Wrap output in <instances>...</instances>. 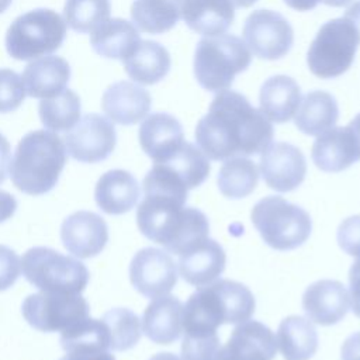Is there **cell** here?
Listing matches in <instances>:
<instances>
[{"mask_svg": "<svg viewBox=\"0 0 360 360\" xmlns=\"http://www.w3.org/2000/svg\"><path fill=\"white\" fill-rule=\"evenodd\" d=\"M273 125L249 100L235 91H219L197 122L195 142L211 160L262 153L273 141Z\"/></svg>", "mask_w": 360, "mask_h": 360, "instance_id": "cell-1", "label": "cell"}, {"mask_svg": "<svg viewBox=\"0 0 360 360\" xmlns=\"http://www.w3.org/2000/svg\"><path fill=\"white\" fill-rule=\"evenodd\" d=\"M184 204L174 197L145 194L136 210L141 233L179 256L201 243L208 238V219L200 210Z\"/></svg>", "mask_w": 360, "mask_h": 360, "instance_id": "cell-2", "label": "cell"}, {"mask_svg": "<svg viewBox=\"0 0 360 360\" xmlns=\"http://www.w3.org/2000/svg\"><path fill=\"white\" fill-rule=\"evenodd\" d=\"M255 297L242 283L215 280L200 287L183 305L181 325L187 336L217 333L222 323H242L255 312Z\"/></svg>", "mask_w": 360, "mask_h": 360, "instance_id": "cell-3", "label": "cell"}, {"mask_svg": "<svg viewBox=\"0 0 360 360\" xmlns=\"http://www.w3.org/2000/svg\"><path fill=\"white\" fill-rule=\"evenodd\" d=\"M66 163V148L56 132L37 129L18 142L8 173L14 186L31 195L52 190Z\"/></svg>", "mask_w": 360, "mask_h": 360, "instance_id": "cell-4", "label": "cell"}, {"mask_svg": "<svg viewBox=\"0 0 360 360\" xmlns=\"http://www.w3.org/2000/svg\"><path fill=\"white\" fill-rule=\"evenodd\" d=\"M252 62L250 51L236 35L219 34L198 41L194 52V76L198 84L214 93L228 90L235 76Z\"/></svg>", "mask_w": 360, "mask_h": 360, "instance_id": "cell-5", "label": "cell"}, {"mask_svg": "<svg viewBox=\"0 0 360 360\" xmlns=\"http://www.w3.org/2000/svg\"><path fill=\"white\" fill-rule=\"evenodd\" d=\"M66 21L51 8H35L18 15L4 38L7 53L17 60H30L58 51L66 37Z\"/></svg>", "mask_w": 360, "mask_h": 360, "instance_id": "cell-6", "label": "cell"}, {"mask_svg": "<svg viewBox=\"0 0 360 360\" xmlns=\"http://www.w3.org/2000/svg\"><path fill=\"white\" fill-rule=\"evenodd\" d=\"M250 217L263 240L276 250L295 249L311 235L309 214L278 195L257 201Z\"/></svg>", "mask_w": 360, "mask_h": 360, "instance_id": "cell-7", "label": "cell"}, {"mask_svg": "<svg viewBox=\"0 0 360 360\" xmlns=\"http://www.w3.org/2000/svg\"><path fill=\"white\" fill-rule=\"evenodd\" d=\"M22 274L41 291L80 294L89 283L86 266L49 248H31L21 259Z\"/></svg>", "mask_w": 360, "mask_h": 360, "instance_id": "cell-8", "label": "cell"}, {"mask_svg": "<svg viewBox=\"0 0 360 360\" xmlns=\"http://www.w3.org/2000/svg\"><path fill=\"white\" fill-rule=\"evenodd\" d=\"M359 42L357 31L345 17L326 21L308 48L307 65L321 79L338 77L352 66Z\"/></svg>", "mask_w": 360, "mask_h": 360, "instance_id": "cell-9", "label": "cell"}, {"mask_svg": "<svg viewBox=\"0 0 360 360\" xmlns=\"http://www.w3.org/2000/svg\"><path fill=\"white\" fill-rule=\"evenodd\" d=\"M21 312L37 330L62 332L89 316V304L80 294L41 291L24 300Z\"/></svg>", "mask_w": 360, "mask_h": 360, "instance_id": "cell-10", "label": "cell"}, {"mask_svg": "<svg viewBox=\"0 0 360 360\" xmlns=\"http://www.w3.org/2000/svg\"><path fill=\"white\" fill-rule=\"evenodd\" d=\"M246 46L260 59L276 60L285 56L294 44L290 22L277 11L255 10L243 24Z\"/></svg>", "mask_w": 360, "mask_h": 360, "instance_id": "cell-11", "label": "cell"}, {"mask_svg": "<svg viewBox=\"0 0 360 360\" xmlns=\"http://www.w3.org/2000/svg\"><path fill=\"white\" fill-rule=\"evenodd\" d=\"M114 124L100 114H86L65 135L68 153L83 163H97L107 159L115 148Z\"/></svg>", "mask_w": 360, "mask_h": 360, "instance_id": "cell-12", "label": "cell"}, {"mask_svg": "<svg viewBox=\"0 0 360 360\" xmlns=\"http://www.w3.org/2000/svg\"><path fill=\"white\" fill-rule=\"evenodd\" d=\"M129 280L142 295L158 298L169 294L176 285L177 267L167 252L143 248L131 260Z\"/></svg>", "mask_w": 360, "mask_h": 360, "instance_id": "cell-13", "label": "cell"}, {"mask_svg": "<svg viewBox=\"0 0 360 360\" xmlns=\"http://www.w3.org/2000/svg\"><path fill=\"white\" fill-rule=\"evenodd\" d=\"M259 170L270 188L285 193L304 181L307 160L297 146L287 142H271L260 155Z\"/></svg>", "mask_w": 360, "mask_h": 360, "instance_id": "cell-14", "label": "cell"}, {"mask_svg": "<svg viewBox=\"0 0 360 360\" xmlns=\"http://www.w3.org/2000/svg\"><path fill=\"white\" fill-rule=\"evenodd\" d=\"M60 239L68 252L79 259H89L104 249L108 240V228L100 215L77 211L62 222Z\"/></svg>", "mask_w": 360, "mask_h": 360, "instance_id": "cell-15", "label": "cell"}, {"mask_svg": "<svg viewBox=\"0 0 360 360\" xmlns=\"http://www.w3.org/2000/svg\"><path fill=\"white\" fill-rule=\"evenodd\" d=\"M277 352L276 336L257 321H245L232 330L219 347L217 360H273Z\"/></svg>", "mask_w": 360, "mask_h": 360, "instance_id": "cell-16", "label": "cell"}, {"mask_svg": "<svg viewBox=\"0 0 360 360\" xmlns=\"http://www.w3.org/2000/svg\"><path fill=\"white\" fill-rule=\"evenodd\" d=\"M311 156L318 169L338 173L360 160V145L349 125L333 127L318 135Z\"/></svg>", "mask_w": 360, "mask_h": 360, "instance_id": "cell-17", "label": "cell"}, {"mask_svg": "<svg viewBox=\"0 0 360 360\" xmlns=\"http://www.w3.org/2000/svg\"><path fill=\"white\" fill-rule=\"evenodd\" d=\"M302 308L311 322L323 326L335 325L350 308L349 291L340 281L319 280L305 290Z\"/></svg>", "mask_w": 360, "mask_h": 360, "instance_id": "cell-18", "label": "cell"}, {"mask_svg": "<svg viewBox=\"0 0 360 360\" xmlns=\"http://www.w3.org/2000/svg\"><path fill=\"white\" fill-rule=\"evenodd\" d=\"M143 152L155 162H167L184 143L183 127L177 118L167 112L148 115L138 131Z\"/></svg>", "mask_w": 360, "mask_h": 360, "instance_id": "cell-19", "label": "cell"}, {"mask_svg": "<svg viewBox=\"0 0 360 360\" xmlns=\"http://www.w3.org/2000/svg\"><path fill=\"white\" fill-rule=\"evenodd\" d=\"M152 104V97L143 87L120 80L110 84L101 97V108L105 115L121 125H134L143 120Z\"/></svg>", "mask_w": 360, "mask_h": 360, "instance_id": "cell-20", "label": "cell"}, {"mask_svg": "<svg viewBox=\"0 0 360 360\" xmlns=\"http://www.w3.org/2000/svg\"><path fill=\"white\" fill-rule=\"evenodd\" d=\"M225 252L214 239H204L193 249L179 256L177 271L188 284L205 287L222 274L225 269Z\"/></svg>", "mask_w": 360, "mask_h": 360, "instance_id": "cell-21", "label": "cell"}, {"mask_svg": "<svg viewBox=\"0 0 360 360\" xmlns=\"http://www.w3.org/2000/svg\"><path fill=\"white\" fill-rule=\"evenodd\" d=\"M21 79L30 97L51 98L66 89L70 66L60 56H41L25 66Z\"/></svg>", "mask_w": 360, "mask_h": 360, "instance_id": "cell-22", "label": "cell"}, {"mask_svg": "<svg viewBox=\"0 0 360 360\" xmlns=\"http://www.w3.org/2000/svg\"><path fill=\"white\" fill-rule=\"evenodd\" d=\"M183 304L174 295L153 298L142 316V332L158 345H170L180 338Z\"/></svg>", "mask_w": 360, "mask_h": 360, "instance_id": "cell-23", "label": "cell"}, {"mask_svg": "<svg viewBox=\"0 0 360 360\" xmlns=\"http://www.w3.org/2000/svg\"><path fill=\"white\" fill-rule=\"evenodd\" d=\"M301 101L298 83L285 75H276L266 79L260 87V111L269 121L283 124L290 121Z\"/></svg>", "mask_w": 360, "mask_h": 360, "instance_id": "cell-24", "label": "cell"}, {"mask_svg": "<svg viewBox=\"0 0 360 360\" xmlns=\"http://www.w3.org/2000/svg\"><path fill=\"white\" fill-rule=\"evenodd\" d=\"M94 198L101 211L112 215L124 214L135 207L139 198V186L129 172L114 169L98 179Z\"/></svg>", "mask_w": 360, "mask_h": 360, "instance_id": "cell-25", "label": "cell"}, {"mask_svg": "<svg viewBox=\"0 0 360 360\" xmlns=\"http://www.w3.org/2000/svg\"><path fill=\"white\" fill-rule=\"evenodd\" d=\"M181 17L194 32L214 37L224 34L232 25L235 6L231 0H186Z\"/></svg>", "mask_w": 360, "mask_h": 360, "instance_id": "cell-26", "label": "cell"}, {"mask_svg": "<svg viewBox=\"0 0 360 360\" xmlns=\"http://www.w3.org/2000/svg\"><path fill=\"white\" fill-rule=\"evenodd\" d=\"M127 75L136 83L155 84L166 77L172 59L167 49L150 39H141L134 51L122 59Z\"/></svg>", "mask_w": 360, "mask_h": 360, "instance_id": "cell-27", "label": "cell"}, {"mask_svg": "<svg viewBox=\"0 0 360 360\" xmlns=\"http://www.w3.org/2000/svg\"><path fill=\"white\" fill-rule=\"evenodd\" d=\"M339 118L336 98L328 91L314 90L301 97L294 114L295 127L305 135L318 136L335 127Z\"/></svg>", "mask_w": 360, "mask_h": 360, "instance_id": "cell-28", "label": "cell"}, {"mask_svg": "<svg viewBox=\"0 0 360 360\" xmlns=\"http://www.w3.org/2000/svg\"><path fill=\"white\" fill-rule=\"evenodd\" d=\"M93 51L108 59H124L141 41L138 28L124 18H108L90 32Z\"/></svg>", "mask_w": 360, "mask_h": 360, "instance_id": "cell-29", "label": "cell"}, {"mask_svg": "<svg viewBox=\"0 0 360 360\" xmlns=\"http://www.w3.org/2000/svg\"><path fill=\"white\" fill-rule=\"evenodd\" d=\"M276 345L285 360H309L318 349V333L308 318L291 315L278 325Z\"/></svg>", "mask_w": 360, "mask_h": 360, "instance_id": "cell-30", "label": "cell"}, {"mask_svg": "<svg viewBox=\"0 0 360 360\" xmlns=\"http://www.w3.org/2000/svg\"><path fill=\"white\" fill-rule=\"evenodd\" d=\"M186 0H134L131 18L136 28L148 34L170 31L180 20Z\"/></svg>", "mask_w": 360, "mask_h": 360, "instance_id": "cell-31", "label": "cell"}, {"mask_svg": "<svg viewBox=\"0 0 360 360\" xmlns=\"http://www.w3.org/2000/svg\"><path fill=\"white\" fill-rule=\"evenodd\" d=\"M259 169L245 156L226 159L218 172V188L229 198H243L257 186Z\"/></svg>", "mask_w": 360, "mask_h": 360, "instance_id": "cell-32", "label": "cell"}, {"mask_svg": "<svg viewBox=\"0 0 360 360\" xmlns=\"http://www.w3.org/2000/svg\"><path fill=\"white\" fill-rule=\"evenodd\" d=\"M60 345L68 352H107L110 330L103 319L84 318L62 330Z\"/></svg>", "mask_w": 360, "mask_h": 360, "instance_id": "cell-33", "label": "cell"}, {"mask_svg": "<svg viewBox=\"0 0 360 360\" xmlns=\"http://www.w3.org/2000/svg\"><path fill=\"white\" fill-rule=\"evenodd\" d=\"M80 98L69 89H65L55 97L42 98L38 105L41 122L45 128L60 132L69 131L80 118Z\"/></svg>", "mask_w": 360, "mask_h": 360, "instance_id": "cell-34", "label": "cell"}, {"mask_svg": "<svg viewBox=\"0 0 360 360\" xmlns=\"http://www.w3.org/2000/svg\"><path fill=\"white\" fill-rule=\"evenodd\" d=\"M110 0H66L63 15L66 24L76 32L87 34L110 18Z\"/></svg>", "mask_w": 360, "mask_h": 360, "instance_id": "cell-35", "label": "cell"}, {"mask_svg": "<svg viewBox=\"0 0 360 360\" xmlns=\"http://www.w3.org/2000/svg\"><path fill=\"white\" fill-rule=\"evenodd\" d=\"M163 163L169 165L179 174L188 190L200 186L210 173L208 158L198 146L190 142H184L180 149Z\"/></svg>", "mask_w": 360, "mask_h": 360, "instance_id": "cell-36", "label": "cell"}, {"mask_svg": "<svg viewBox=\"0 0 360 360\" xmlns=\"http://www.w3.org/2000/svg\"><path fill=\"white\" fill-rule=\"evenodd\" d=\"M103 321L110 330V349L128 350L134 347L142 333L139 318L127 308H114L104 314Z\"/></svg>", "mask_w": 360, "mask_h": 360, "instance_id": "cell-37", "label": "cell"}, {"mask_svg": "<svg viewBox=\"0 0 360 360\" xmlns=\"http://www.w3.org/2000/svg\"><path fill=\"white\" fill-rule=\"evenodd\" d=\"M25 87L21 76L7 68L0 69V112L17 110L25 98Z\"/></svg>", "mask_w": 360, "mask_h": 360, "instance_id": "cell-38", "label": "cell"}, {"mask_svg": "<svg viewBox=\"0 0 360 360\" xmlns=\"http://www.w3.org/2000/svg\"><path fill=\"white\" fill-rule=\"evenodd\" d=\"M219 347L217 333L201 338L184 335L181 342V360H217Z\"/></svg>", "mask_w": 360, "mask_h": 360, "instance_id": "cell-39", "label": "cell"}, {"mask_svg": "<svg viewBox=\"0 0 360 360\" xmlns=\"http://www.w3.org/2000/svg\"><path fill=\"white\" fill-rule=\"evenodd\" d=\"M338 243L347 255L360 257V215L349 217L339 225Z\"/></svg>", "mask_w": 360, "mask_h": 360, "instance_id": "cell-40", "label": "cell"}, {"mask_svg": "<svg viewBox=\"0 0 360 360\" xmlns=\"http://www.w3.org/2000/svg\"><path fill=\"white\" fill-rule=\"evenodd\" d=\"M21 271V262L17 253L0 245V291L10 288L18 278Z\"/></svg>", "mask_w": 360, "mask_h": 360, "instance_id": "cell-41", "label": "cell"}, {"mask_svg": "<svg viewBox=\"0 0 360 360\" xmlns=\"http://www.w3.org/2000/svg\"><path fill=\"white\" fill-rule=\"evenodd\" d=\"M349 284L350 307L354 315L360 318V257L354 260L349 270Z\"/></svg>", "mask_w": 360, "mask_h": 360, "instance_id": "cell-42", "label": "cell"}, {"mask_svg": "<svg viewBox=\"0 0 360 360\" xmlns=\"http://www.w3.org/2000/svg\"><path fill=\"white\" fill-rule=\"evenodd\" d=\"M342 360H360V332L350 335L342 345Z\"/></svg>", "mask_w": 360, "mask_h": 360, "instance_id": "cell-43", "label": "cell"}, {"mask_svg": "<svg viewBox=\"0 0 360 360\" xmlns=\"http://www.w3.org/2000/svg\"><path fill=\"white\" fill-rule=\"evenodd\" d=\"M15 210H17L15 198L10 193L0 190V224L11 218Z\"/></svg>", "mask_w": 360, "mask_h": 360, "instance_id": "cell-44", "label": "cell"}, {"mask_svg": "<svg viewBox=\"0 0 360 360\" xmlns=\"http://www.w3.org/2000/svg\"><path fill=\"white\" fill-rule=\"evenodd\" d=\"M60 360H115L108 352H68Z\"/></svg>", "mask_w": 360, "mask_h": 360, "instance_id": "cell-45", "label": "cell"}, {"mask_svg": "<svg viewBox=\"0 0 360 360\" xmlns=\"http://www.w3.org/2000/svg\"><path fill=\"white\" fill-rule=\"evenodd\" d=\"M10 165V143L4 135L0 134V184L7 177V169Z\"/></svg>", "mask_w": 360, "mask_h": 360, "instance_id": "cell-46", "label": "cell"}, {"mask_svg": "<svg viewBox=\"0 0 360 360\" xmlns=\"http://www.w3.org/2000/svg\"><path fill=\"white\" fill-rule=\"evenodd\" d=\"M345 18L352 22L354 30L357 31L359 41H360V0L354 1L345 13Z\"/></svg>", "mask_w": 360, "mask_h": 360, "instance_id": "cell-47", "label": "cell"}, {"mask_svg": "<svg viewBox=\"0 0 360 360\" xmlns=\"http://www.w3.org/2000/svg\"><path fill=\"white\" fill-rule=\"evenodd\" d=\"M321 0H284V3L297 11H309L318 6Z\"/></svg>", "mask_w": 360, "mask_h": 360, "instance_id": "cell-48", "label": "cell"}, {"mask_svg": "<svg viewBox=\"0 0 360 360\" xmlns=\"http://www.w3.org/2000/svg\"><path fill=\"white\" fill-rule=\"evenodd\" d=\"M349 127L354 132V135H356V138L359 141V145H360V112L349 122Z\"/></svg>", "mask_w": 360, "mask_h": 360, "instance_id": "cell-49", "label": "cell"}, {"mask_svg": "<svg viewBox=\"0 0 360 360\" xmlns=\"http://www.w3.org/2000/svg\"><path fill=\"white\" fill-rule=\"evenodd\" d=\"M149 360H181V359L173 353H158L152 356Z\"/></svg>", "mask_w": 360, "mask_h": 360, "instance_id": "cell-50", "label": "cell"}, {"mask_svg": "<svg viewBox=\"0 0 360 360\" xmlns=\"http://www.w3.org/2000/svg\"><path fill=\"white\" fill-rule=\"evenodd\" d=\"M322 3H325L326 6H332V7H343L346 4H349L352 0H321Z\"/></svg>", "mask_w": 360, "mask_h": 360, "instance_id": "cell-51", "label": "cell"}, {"mask_svg": "<svg viewBox=\"0 0 360 360\" xmlns=\"http://www.w3.org/2000/svg\"><path fill=\"white\" fill-rule=\"evenodd\" d=\"M233 3L235 7H242V8H246V7H250L253 6L257 0H231Z\"/></svg>", "mask_w": 360, "mask_h": 360, "instance_id": "cell-52", "label": "cell"}, {"mask_svg": "<svg viewBox=\"0 0 360 360\" xmlns=\"http://www.w3.org/2000/svg\"><path fill=\"white\" fill-rule=\"evenodd\" d=\"M13 0H0V14L4 13L10 6H11Z\"/></svg>", "mask_w": 360, "mask_h": 360, "instance_id": "cell-53", "label": "cell"}]
</instances>
